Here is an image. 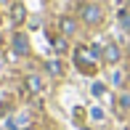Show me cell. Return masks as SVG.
I'll list each match as a JSON object with an SVG mask.
<instances>
[{"label": "cell", "instance_id": "obj_1", "mask_svg": "<svg viewBox=\"0 0 130 130\" xmlns=\"http://www.w3.org/2000/svg\"><path fill=\"white\" fill-rule=\"evenodd\" d=\"M74 64H77V69L82 74H96V56H93L90 48H85V45H80V48L74 51Z\"/></svg>", "mask_w": 130, "mask_h": 130}, {"label": "cell", "instance_id": "obj_2", "mask_svg": "<svg viewBox=\"0 0 130 130\" xmlns=\"http://www.w3.org/2000/svg\"><path fill=\"white\" fill-rule=\"evenodd\" d=\"M80 19L85 21L88 27H96V24H101V19H104V11H101V5H96V3H85V5H80Z\"/></svg>", "mask_w": 130, "mask_h": 130}, {"label": "cell", "instance_id": "obj_3", "mask_svg": "<svg viewBox=\"0 0 130 130\" xmlns=\"http://www.w3.org/2000/svg\"><path fill=\"white\" fill-rule=\"evenodd\" d=\"M13 53H16V56H27V53H29V40H27V35H21V32L13 35Z\"/></svg>", "mask_w": 130, "mask_h": 130}, {"label": "cell", "instance_id": "obj_4", "mask_svg": "<svg viewBox=\"0 0 130 130\" xmlns=\"http://www.w3.org/2000/svg\"><path fill=\"white\" fill-rule=\"evenodd\" d=\"M24 19H27V8H24V3H13V5H11V21L19 27V24H24Z\"/></svg>", "mask_w": 130, "mask_h": 130}, {"label": "cell", "instance_id": "obj_5", "mask_svg": "<svg viewBox=\"0 0 130 130\" xmlns=\"http://www.w3.org/2000/svg\"><path fill=\"white\" fill-rule=\"evenodd\" d=\"M58 27H61V35H74L77 32V21L72 19V16H61V19H58Z\"/></svg>", "mask_w": 130, "mask_h": 130}, {"label": "cell", "instance_id": "obj_6", "mask_svg": "<svg viewBox=\"0 0 130 130\" xmlns=\"http://www.w3.org/2000/svg\"><path fill=\"white\" fill-rule=\"evenodd\" d=\"M104 58H106L109 64H117V61H120V48H117L114 43L104 45Z\"/></svg>", "mask_w": 130, "mask_h": 130}, {"label": "cell", "instance_id": "obj_7", "mask_svg": "<svg viewBox=\"0 0 130 130\" xmlns=\"http://www.w3.org/2000/svg\"><path fill=\"white\" fill-rule=\"evenodd\" d=\"M24 85H27V90H29V93H40V90H43V80L35 77V74H29V77L24 80Z\"/></svg>", "mask_w": 130, "mask_h": 130}, {"label": "cell", "instance_id": "obj_8", "mask_svg": "<svg viewBox=\"0 0 130 130\" xmlns=\"http://www.w3.org/2000/svg\"><path fill=\"white\" fill-rule=\"evenodd\" d=\"M8 127H13V130H24V127H29V117H27V114L13 117V120H8Z\"/></svg>", "mask_w": 130, "mask_h": 130}, {"label": "cell", "instance_id": "obj_9", "mask_svg": "<svg viewBox=\"0 0 130 130\" xmlns=\"http://www.w3.org/2000/svg\"><path fill=\"white\" fill-rule=\"evenodd\" d=\"M117 19H120L122 29H127V32H130V11H127V8H122L120 13H117Z\"/></svg>", "mask_w": 130, "mask_h": 130}, {"label": "cell", "instance_id": "obj_10", "mask_svg": "<svg viewBox=\"0 0 130 130\" xmlns=\"http://www.w3.org/2000/svg\"><path fill=\"white\" fill-rule=\"evenodd\" d=\"M45 69H48L51 74H56V77H58V74H64V67H61V61H48V64H45Z\"/></svg>", "mask_w": 130, "mask_h": 130}, {"label": "cell", "instance_id": "obj_11", "mask_svg": "<svg viewBox=\"0 0 130 130\" xmlns=\"http://www.w3.org/2000/svg\"><path fill=\"white\" fill-rule=\"evenodd\" d=\"M51 43H53V48H56V53L67 51V40H64V37H51Z\"/></svg>", "mask_w": 130, "mask_h": 130}, {"label": "cell", "instance_id": "obj_12", "mask_svg": "<svg viewBox=\"0 0 130 130\" xmlns=\"http://www.w3.org/2000/svg\"><path fill=\"white\" fill-rule=\"evenodd\" d=\"M120 109H130V96H120Z\"/></svg>", "mask_w": 130, "mask_h": 130}, {"label": "cell", "instance_id": "obj_13", "mask_svg": "<svg viewBox=\"0 0 130 130\" xmlns=\"http://www.w3.org/2000/svg\"><path fill=\"white\" fill-rule=\"evenodd\" d=\"M104 90H106V88L101 85V82H96V85H93V96H104Z\"/></svg>", "mask_w": 130, "mask_h": 130}, {"label": "cell", "instance_id": "obj_14", "mask_svg": "<svg viewBox=\"0 0 130 130\" xmlns=\"http://www.w3.org/2000/svg\"><path fill=\"white\" fill-rule=\"evenodd\" d=\"M90 114H93V120H104V111H101V109H93Z\"/></svg>", "mask_w": 130, "mask_h": 130}, {"label": "cell", "instance_id": "obj_15", "mask_svg": "<svg viewBox=\"0 0 130 130\" xmlns=\"http://www.w3.org/2000/svg\"><path fill=\"white\" fill-rule=\"evenodd\" d=\"M24 130H35V127H24Z\"/></svg>", "mask_w": 130, "mask_h": 130}, {"label": "cell", "instance_id": "obj_16", "mask_svg": "<svg viewBox=\"0 0 130 130\" xmlns=\"http://www.w3.org/2000/svg\"><path fill=\"white\" fill-rule=\"evenodd\" d=\"M0 3H5V0H0Z\"/></svg>", "mask_w": 130, "mask_h": 130}]
</instances>
